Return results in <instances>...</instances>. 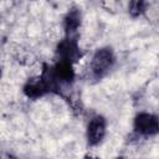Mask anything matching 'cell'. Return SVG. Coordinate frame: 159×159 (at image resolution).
Instances as JSON below:
<instances>
[{
  "mask_svg": "<svg viewBox=\"0 0 159 159\" xmlns=\"http://www.w3.org/2000/svg\"><path fill=\"white\" fill-rule=\"evenodd\" d=\"M113 63H114V55L112 48L109 47L98 48L92 57V62H91L92 73L96 77L101 78L112 68Z\"/></svg>",
  "mask_w": 159,
  "mask_h": 159,
  "instance_id": "1",
  "label": "cell"
},
{
  "mask_svg": "<svg viewBox=\"0 0 159 159\" xmlns=\"http://www.w3.org/2000/svg\"><path fill=\"white\" fill-rule=\"evenodd\" d=\"M134 129L143 135H154L158 133V118L150 113H139L134 119Z\"/></svg>",
  "mask_w": 159,
  "mask_h": 159,
  "instance_id": "2",
  "label": "cell"
},
{
  "mask_svg": "<svg viewBox=\"0 0 159 159\" xmlns=\"http://www.w3.org/2000/svg\"><path fill=\"white\" fill-rule=\"evenodd\" d=\"M106 134V119L102 116L93 117L87 127V139L89 145H97Z\"/></svg>",
  "mask_w": 159,
  "mask_h": 159,
  "instance_id": "3",
  "label": "cell"
},
{
  "mask_svg": "<svg viewBox=\"0 0 159 159\" xmlns=\"http://www.w3.org/2000/svg\"><path fill=\"white\" fill-rule=\"evenodd\" d=\"M57 53H58L60 58L67 60L72 63L81 57V52H80V48L77 46V42L72 37H67L58 43Z\"/></svg>",
  "mask_w": 159,
  "mask_h": 159,
  "instance_id": "4",
  "label": "cell"
},
{
  "mask_svg": "<svg viewBox=\"0 0 159 159\" xmlns=\"http://www.w3.org/2000/svg\"><path fill=\"white\" fill-rule=\"evenodd\" d=\"M53 75L58 82H71L75 77V71L72 68V62L60 58L58 62L52 67Z\"/></svg>",
  "mask_w": 159,
  "mask_h": 159,
  "instance_id": "5",
  "label": "cell"
},
{
  "mask_svg": "<svg viewBox=\"0 0 159 159\" xmlns=\"http://www.w3.org/2000/svg\"><path fill=\"white\" fill-rule=\"evenodd\" d=\"M24 93L31 98V99H36L42 97L45 93H47V88L45 86V82L41 77H36V78H31L30 81H27V83L24 87Z\"/></svg>",
  "mask_w": 159,
  "mask_h": 159,
  "instance_id": "6",
  "label": "cell"
},
{
  "mask_svg": "<svg viewBox=\"0 0 159 159\" xmlns=\"http://www.w3.org/2000/svg\"><path fill=\"white\" fill-rule=\"evenodd\" d=\"M81 25V11L76 7L71 9L66 17H65V30L67 34V37H72V35L76 34Z\"/></svg>",
  "mask_w": 159,
  "mask_h": 159,
  "instance_id": "7",
  "label": "cell"
},
{
  "mask_svg": "<svg viewBox=\"0 0 159 159\" xmlns=\"http://www.w3.org/2000/svg\"><path fill=\"white\" fill-rule=\"evenodd\" d=\"M145 6H147V1L145 0H129L128 11H129L130 16L138 17L139 15H142L144 12Z\"/></svg>",
  "mask_w": 159,
  "mask_h": 159,
  "instance_id": "8",
  "label": "cell"
},
{
  "mask_svg": "<svg viewBox=\"0 0 159 159\" xmlns=\"http://www.w3.org/2000/svg\"><path fill=\"white\" fill-rule=\"evenodd\" d=\"M0 77H1V70H0Z\"/></svg>",
  "mask_w": 159,
  "mask_h": 159,
  "instance_id": "9",
  "label": "cell"
}]
</instances>
